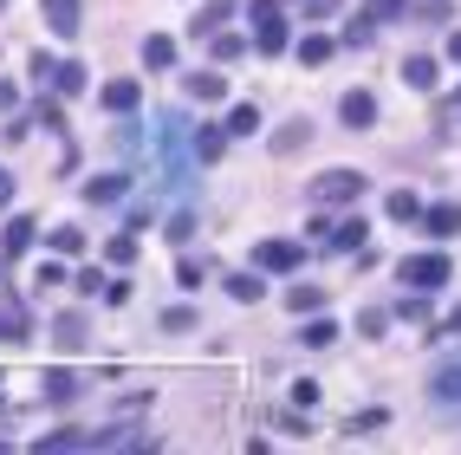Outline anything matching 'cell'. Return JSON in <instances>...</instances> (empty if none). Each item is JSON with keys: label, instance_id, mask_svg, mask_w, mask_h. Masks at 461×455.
Wrapping results in <instances>:
<instances>
[{"label": "cell", "instance_id": "cell-1", "mask_svg": "<svg viewBox=\"0 0 461 455\" xmlns=\"http://www.w3.org/2000/svg\"><path fill=\"white\" fill-rule=\"evenodd\" d=\"M429 397H435V410L461 417V351H449V358L429 371Z\"/></svg>", "mask_w": 461, "mask_h": 455}, {"label": "cell", "instance_id": "cell-2", "mask_svg": "<svg viewBox=\"0 0 461 455\" xmlns=\"http://www.w3.org/2000/svg\"><path fill=\"white\" fill-rule=\"evenodd\" d=\"M312 196L319 202H351V196H364V176L358 170H325V176H312Z\"/></svg>", "mask_w": 461, "mask_h": 455}, {"label": "cell", "instance_id": "cell-3", "mask_svg": "<svg viewBox=\"0 0 461 455\" xmlns=\"http://www.w3.org/2000/svg\"><path fill=\"white\" fill-rule=\"evenodd\" d=\"M449 280V254H416V260H403V286H442Z\"/></svg>", "mask_w": 461, "mask_h": 455}, {"label": "cell", "instance_id": "cell-4", "mask_svg": "<svg viewBox=\"0 0 461 455\" xmlns=\"http://www.w3.org/2000/svg\"><path fill=\"white\" fill-rule=\"evenodd\" d=\"M254 27H260V52H280L286 46V13L274 0H254Z\"/></svg>", "mask_w": 461, "mask_h": 455}, {"label": "cell", "instance_id": "cell-5", "mask_svg": "<svg viewBox=\"0 0 461 455\" xmlns=\"http://www.w3.org/2000/svg\"><path fill=\"white\" fill-rule=\"evenodd\" d=\"M299 254H306V247H292V241H260V247H254V260L266 267V274H292Z\"/></svg>", "mask_w": 461, "mask_h": 455}, {"label": "cell", "instance_id": "cell-6", "mask_svg": "<svg viewBox=\"0 0 461 455\" xmlns=\"http://www.w3.org/2000/svg\"><path fill=\"white\" fill-rule=\"evenodd\" d=\"M33 235H39V221H33V215H13V221H7V235H0V254L20 260V254L33 247Z\"/></svg>", "mask_w": 461, "mask_h": 455}, {"label": "cell", "instance_id": "cell-7", "mask_svg": "<svg viewBox=\"0 0 461 455\" xmlns=\"http://www.w3.org/2000/svg\"><path fill=\"white\" fill-rule=\"evenodd\" d=\"M39 7H46V27H52L59 39L78 33V0H39Z\"/></svg>", "mask_w": 461, "mask_h": 455}, {"label": "cell", "instance_id": "cell-8", "mask_svg": "<svg viewBox=\"0 0 461 455\" xmlns=\"http://www.w3.org/2000/svg\"><path fill=\"white\" fill-rule=\"evenodd\" d=\"M123 189H131L123 176H91V182H85V202H98V209H111V202H123Z\"/></svg>", "mask_w": 461, "mask_h": 455}, {"label": "cell", "instance_id": "cell-9", "mask_svg": "<svg viewBox=\"0 0 461 455\" xmlns=\"http://www.w3.org/2000/svg\"><path fill=\"white\" fill-rule=\"evenodd\" d=\"M423 221H429V235H461V209H455V202H435V209H423Z\"/></svg>", "mask_w": 461, "mask_h": 455}, {"label": "cell", "instance_id": "cell-10", "mask_svg": "<svg viewBox=\"0 0 461 455\" xmlns=\"http://www.w3.org/2000/svg\"><path fill=\"white\" fill-rule=\"evenodd\" d=\"M338 111H345V124H358V131H364V124H377V98L370 92H345Z\"/></svg>", "mask_w": 461, "mask_h": 455}, {"label": "cell", "instance_id": "cell-11", "mask_svg": "<svg viewBox=\"0 0 461 455\" xmlns=\"http://www.w3.org/2000/svg\"><path fill=\"white\" fill-rule=\"evenodd\" d=\"M137 98H143L137 78H111V85H104V105L111 111H137Z\"/></svg>", "mask_w": 461, "mask_h": 455}, {"label": "cell", "instance_id": "cell-12", "mask_svg": "<svg viewBox=\"0 0 461 455\" xmlns=\"http://www.w3.org/2000/svg\"><path fill=\"white\" fill-rule=\"evenodd\" d=\"M143 66H150V72H170V66H176V39H163V33L143 39Z\"/></svg>", "mask_w": 461, "mask_h": 455}, {"label": "cell", "instance_id": "cell-13", "mask_svg": "<svg viewBox=\"0 0 461 455\" xmlns=\"http://www.w3.org/2000/svg\"><path fill=\"white\" fill-rule=\"evenodd\" d=\"M52 85H59V98H78V92H85V66H78V59H66V66L52 72Z\"/></svg>", "mask_w": 461, "mask_h": 455}, {"label": "cell", "instance_id": "cell-14", "mask_svg": "<svg viewBox=\"0 0 461 455\" xmlns=\"http://www.w3.org/2000/svg\"><path fill=\"white\" fill-rule=\"evenodd\" d=\"M227 299L254 306V299H260V274H227Z\"/></svg>", "mask_w": 461, "mask_h": 455}, {"label": "cell", "instance_id": "cell-15", "mask_svg": "<svg viewBox=\"0 0 461 455\" xmlns=\"http://www.w3.org/2000/svg\"><path fill=\"white\" fill-rule=\"evenodd\" d=\"M227 137H234V131H195V156H202V163H215V156L227 150Z\"/></svg>", "mask_w": 461, "mask_h": 455}, {"label": "cell", "instance_id": "cell-16", "mask_svg": "<svg viewBox=\"0 0 461 455\" xmlns=\"http://www.w3.org/2000/svg\"><path fill=\"white\" fill-rule=\"evenodd\" d=\"M227 13H234V0H208V7L195 13V33H215L221 20H227Z\"/></svg>", "mask_w": 461, "mask_h": 455}, {"label": "cell", "instance_id": "cell-17", "mask_svg": "<svg viewBox=\"0 0 461 455\" xmlns=\"http://www.w3.org/2000/svg\"><path fill=\"white\" fill-rule=\"evenodd\" d=\"M403 78H409L416 92H429L435 85V59H403Z\"/></svg>", "mask_w": 461, "mask_h": 455}, {"label": "cell", "instance_id": "cell-18", "mask_svg": "<svg viewBox=\"0 0 461 455\" xmlns=\"http://www.w3.org/2000/svg\"><path fill=\"white\" fill-rule=\"evenodd\" d=\"M227 131H234V137H254V131H260V111H254V105H234V111H227Z\"/></svg>", "mask_w": 461, "mask_h": 455}, {"label": "cell", "instance_id": "cell-19", "mask_svg": "<svg viewBox=\"0 0 461 455\" xmlns=\"http://www.w3.org/2000/svg\"><path fill=\"white\" fill-rule=\"evenodd\" d=\"M72 390H78V378H72V371H59V364H52V371H46V397H52V403H66Z\"/></svg>", "mask_w": 461, "mask_h": 455}, {"label": "cell", "instance_id": "cell-20", "mask_svg": "<svg viewBox=\"0 0 461 455\" xmlns=\"http://www.w3.org/2000/svg\"><path fill=\"white\" fill-rule=\"evenodd\" d=\"M286 306H292V313H319V306H325V293H319V286H292V293H286Z\"/></svg>", "mask_w": 461, "mask_h": 455}, {"label": "cell", "instance_id": "cell-21", "mask_svg": "<svg viewBox=\"0 0 461 455\" xmlns=\"http://www.w3.org/2000/svg\"><path fill=\"white\" fill-rule=\"evenodd\" d=\"M188 92H195V105H215V98H221V78H215V72H195V78H188Z\"/></svg>", "mask_w": 461, "mask_h": 455}, {"label": "cell", "instance_id": "cell-22", "mask_svg": "<svg viewBox=\"0 0 461 455\" xmlns=\"http://www.w3.org/2000/svg\"><path fill=\"white\" fill-rule=\"evenodd\" d=\"M306 143H312V124L299 117V124H286V131H280V143H274V150H306Z\"/></svg>", "mask_w": 461, "mask_h": 455}, {"label": "cell", "instance_id": "cell-23", "mask_svg": "<svg viewBox=\"0 0 461 455\" xmlns=\"http://www.w3.org/2000/svg\"><path fill=\"white\" fill-rule=\"evenodd\" d=\"M390 215H396V221H423V202H416L409 189H396V196H390Z\"/></svg>", "mask_w": 461, "mask_h": 455}, {"label": "cell", "instance_id": "cell-24", "mask_svg": "<svg viewBox=\"0 0 461 455\" xmlns=\"http://www.w3.org/2000/svg\"><path fill=\"white\" fill-rule=\"evenodd\" d=\"M299 59H306V66H325V59H331V39H319V33L299 39Z\"/></svg>", "mask_w": 461, "mask_h": 455}, {"label": "cell", "instance_id": "cell-25", "mask_svg": "<svg viewBox=\"0 0 461 455\" xmlns=\"http://www.w3.org/2000/svg\"><path fill=\"white\" fill-rule=\"evenodd\" d=\"M241 52H247V39H241V33H221V39H215V59H221V66H234Z\"/></svg>", "mask_w": 461, "mask_h": 455}, {"label": "cell", "instance_id": "cell-26", "mask_svg": "<svg viewBox=\"0 0 461 455\" xmlns=\"http://www.w3.org/2000/svg\"><path fill=\"white\" fill-rule=\"evenodd\" d=\"M52 247L59 254H85V235H78V228H52Z\"/></svg>", "mask_w": 461, "mask_h": 455}, {"label": "cell", "instance_id": "cell-27", "mask_svg": "<svg viewBox=\"0 0 461 455\" xmlns=\"http://www.w3.org/2000/svg\"><path fill=\"white\" fill-rule=\"evenodd\" d=\"M27 332V313H20V306H0V339H20Z\"/></svg>", "mask_w": 461, "mask_h": 455}, {"label": "cell", "instance_id": "cell-28", "mask_svg": "<svg viewBox=\"0 0 461 455\" xmlns=\"http://www.w3.org/2000/svg\"><path fill=\"white\" fill-rule=\"evenodd\" d=\"M331 339H338V325H331V319H312L306 325V345H331Z\"/></svg>", "mask_w": 461, "mask_h": 455}, {"label": "cell", "instance_id": "cell-29", "mask_svg": "<svg viewBox=\"0 0 461 455\" xmlns=\"http://www.w3.org/2000/svg\"><path fill=\"white\" fill-rule=\"evenodd\" d=\"M331 241H338V247H364V221L351 215V221H345V228H338V235H331Z\"/></svg>", "mask_w": 461, "mask_h": 455}, {"label": "cell", "instance_id": "cell-30", "mask_svg": "<svg viewBox=\"0 0 461 455\" xmlns=\"http://www.w3.org/2000/svg\"><path fill=\"white\" fill-rule=\"evenodd\" d=\"M78 339H85V325H78V319H72V313H66V319H59V345H66V351H72V345H78Z\"/></svg>", "mask_w": 461, "mask_h": 455}, {"label": "cell", "instance_id": "cell-31", "mask_svg": "<svg viewBox=\"0 0 461 455\" xmlns=\"http://www.w3.org/2000/svg\"><path fill=\"white\" fill-rule=\"evenodd\" d=\"M163 325H170V332H188V325H195V313H188V306H170V313H163Z\"/></svg>", "mask_w": 461, "mask_h": 455}, {"label": "cell", "instance_id": "cell-32", "mask_svg": "<svg viewBox=\"0 0 461 455\" xmlns=\"http://www.w3.org/2000/svg\"><path fill=\"white\" fill-rule=\"evenodd\" d=\"M111 260H117V267H131V260H137V241H131V235H117V241H111Z\"/></svg>", "mask_w": 461, "mask_h": 455}, {"label": "cell", "instance_id": "cell-33", "mask_svg": "<svg viewBox=\"0 0 461 455\" xmlns=\"http://www.w3.org/2000/svg\"><path fill=\"white\" fill-rule=\"evenodd\" d=\"M202 274H208L202 260H176V280H182V286H202Z\"/></svg>", "mask_w": 461, "mask_h": 455}, {"label": "cell", "instance_id": "cell-34", "mask_svg": "<svg viewBox=\"0 0 461 455\" xmlns=\"http://www.w3.org/2000/svg\"><path fill=\"white\" fill-rule=\"evenodd\" d=\"M345 46H370V13H364V20H351V33H345Z\"/></svg>", "mask_w": 461, "mask_h": 455}, {"label": "cell", "instance_id": "cell-35", "mask_svg": "<svg viewBox=\"0 0 461 455\" xmlns=\"http://www.w3.org/2000/svg\"><path fill=\"white\" fill-rule=\"evenodd\" d=\"M403 13V0H370V20H396Z\"/></svg>", "mask_w": 461, "mask_h": 455}, {"label": "cell", "instance_id": "cell-36", "mask_svg": "<svg viewBox=\"0 0 461 455\" xmlns=\"http://www.w3.org/2000/svg\"><path fill=\"white\" fill-rule=\"evenodd\" d=\"M7 189H13V182H7V170H0V209H7Z\"/></svg>", "mask_w": 461, "mask_h": 455}, {"label": "cell", "instance_id": "cell-37", "mask_svg": "<svg viewBox=\"0 0 461 455\" xmlns=\"http://www.w3.org/2000/svg\"><path fill=\"white\" fill-rule=\"evenodd\" d=\"M449 59H461V33H455V39H449Z\"/></svg>", "mask_w": 461, "mask_h": 455}, {"label": "cell", "instance_id": "cell-38", "mask_svg": "<svg viewBox=\"0 0 461 455\" xmlns=\"http://www.w3.org/2000/svg\"><path fill=\"white\" fill-rule=\"evenodd\" d=\"M455 98H461V92H455Z\"/></svg>", "mask_w": 461, "mask_h": 455}]
</instances>
